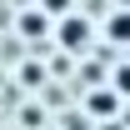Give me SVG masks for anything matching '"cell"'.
I'll return each instance as SVG.
<instances>
[{
    "label": "cell",
    "mask_w": 130,
    "mask_h": 130,
    "mask_svg": "<svg viewBox=\"0 0 130 130\" xmlns=\"http://www.w3.org/2000/svg\"><path fill=\"white\" fill-rule=\"evenodd\" d=\"M90 110H95V115H110L115 110V95H90Z\"/></svg>",
    "instance_id": "4"
},
{
    "label": "cell",
    "mask_w": 130,
    "mask_h": 130,
    "mask_svg": "<svg viewBox=\"0 0 130 130\" xmlns=\"http://www.w3.org/2000/svg\"><path fill=\"white\" fill-rule=\"evenodd\" d=\"M85 40H90V25L75 20V15H65V20H60V45H65V50H85Z\"/></svg>",
    "instance_id": "1"
},
{
    "label": "cell",
    "mask_w": 130,
    "mask_h": 130,
    "mask_svg": "<svg viewBox=\"0 0 130 130\" xmlns=\"http://www.w3.org/2000/svg\"><path fill=\"white\" fill-rule=\"evenodd\" d=\"M40 5H45L50 15H70V0H40Z\"/></svg>",
    "instance_id": "5"
},
{
    "label": "cell",
    "mask_w": 130,
    "mask_h": 130,
    "mask_svg": "<svg viewBox=\"0 0 130 130\" xmlns=\"http://www.w3.org/2000/svg\"><path fill=\"white\" fill-rule=\"evenodd\" d=\"M20 30H25V35H45V15H25Z\"/></svg>",
    "instance_id": "3"
},
{
    "label": "cell",
    "mask_w": 130,
    "mask_h": 130,
    "mask_svg": "<svg viewBox=\"0 0 130 130\" xmlns=\"http://www.w3.org/2000/svg\"><path fill=\"white\" fill-rule=\"evenodd\" d=\"M115 90H130V70H125V75H115Z\"/></svg>",
    "instance_id": "6"
},
{
    "label": "cell",
    "mask_w": 130,
    "mask_h": 130,
    "mask_svg": "<svg viewBox=\"0 0 130 130\" xmlns=\"http://www.w3.org/2000/svg\"><path fill=\"white\" fill-rule=\"evenodd\" d=\"M110 40H120V45H130V10H120V15H110Z\"/></svg>",
    "instance_id": "2"
}]
</instances>
